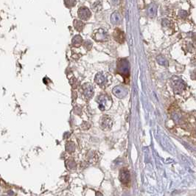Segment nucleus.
<instances>
[{
	"label": "nucleus",
	"instance_id": "nucleus-1",
	"mask_svg": "<svg viewBox=\"0 0 196 196\" xmlns=\"http://www.w3.org/2000/svg\"><path fill=\"white\" fill-rule=\"evenodd\" d=\"M97 102L99 105V109L101 111H105L109 109L112 105V100L111 97L105 94H101L98 96Z\"/></svg>",
	"mask_w": 196,
	"mask_h": 196
},
{
	"label": "nucleus",
	"instance_id": "nucleus-2",
	"mask_svg": "<svg viewBox=\"0 0 196 196\" xmlns=\"http://www.w3.org/2000/svg\"><path fill=\"white\" fill-rule=\"evenodd\" d=\"M129 63L126 59H120L117 62V71L124 78L129 77Z\"/></svg>",
	"mask_w": 196,
	"mask_h": 196
},
{
	"label": "nucleus",
	"instance_id": "nucleus-3",
	"mask_svg": "<svg viewBox=\"0 0 196 196\" xmlns=\"http://www.w3.org/2000/svg\"><path fill=\"white\" fill-rule=\"evenodd\" d=\"M100 125L103 131H109L113 125V120L110 116L103 115L100 120Z\"/></svg>",
	"mask_w": 196,
	"mask_h": 196
},
{
	"label": "nucleus",
	"instance_id": "nucleus-4",
	"mask_svg": "<svg viewBox=\"0 0 196 196\" xmlns=\"http://www.w3.org/2000/svg\"><path fill=\"white\" fill-rule=\"evenodd\" d=\"M78 15L80 19H82L83 21H87L91 17V13L89 8L86 7H81L78 9Z\"/></svg>",
	"mask_w": 196,
	"mask_h": 196
},
{
	"label": "nucleus",
	"instance_id": "nucleus-5",
	"mask_svg": "<svg viewBox=\"0 0 196 196\" xmlns=\"http://www.w3.org/2000/svg\"><path fill=\"white\" fill-rule=\"evenodd\" d=\"M94 94L93 86L90 83H85L82 86V94L87 99H90Z\"/></svg>",
	"mask_w": 196,
	"mask_h": 196
},
{
	"label": "nucleus",
	"instance_id": "nucleus-6",
	"mask_svg": "<svg viewBox=\"0 0 196 196\" xmlns=\"http://www.w3.org/2000/svg\"><path fill=\"white\" fill-rule=\"evenodd\" d=\"M93 39L97 41H105L107 40V33L102 29H98L94 32Z\"/></svg>",
	"mask_w": 196,
	"mask_h": 196
},
{
	"label": "nucleus",
	"instance_id": "nucleus-7",
	"mask_svg": "<svg viewBox=\"0 0 196 196\" xmlns=\"http://www.w3.org/2000/svg\"><path fill=\"white\" fill-rule=\"evenodd\" d=\"M113 36L114 40L117 42L120 43V44H123L125 42V33L123 31H122L119 28H116L113 31Z\"/></svg>",
	"mask_w": 196,
	"mask_h": 196
},
{
	"label": "nucleus",
	"instance_id": "nucleus-8",
	"mask_svg": "<svg viewBox=\"0 0 196 196\" xmlns=\"http://www.w3.org/2000/svg\"><path fill=\"white\" fill-rule=\"evenodd\" d=\"M130 173L126 169H122L120 172V180L123 184H128L130 182Z\"/></svg>",
	"mask_w": 196,
	"mask_h": 196
},
{
	"label": "nucleus",
	"instance_id": "nucleus-9",
	"mask_svg": "<svg viewBox=\"0 0 196 196\" xmlns=\"http://www.w3.org/2000/svg\"><path fill=\"white\" fill-rule=\"evenodd\" d=\"M113 93L114 95L117 96L119 98H122V97L126 96L128 91H127L126 89H125L123 86H116V87L113 89Z\"/></svg>",
	"mask_w": 196,
	"mask_h": 196
},
{
	"label": "nucleus",
	"instance_id": "nucleus-10",
	"mask_svg": "<svg viewBox=\"0 0 196 196\" xmlns=\"http://www.w3.org/2000/svg\"><path fill=\"white\" fill-rule=\"evenodd\" d=\"M72 44L75 47H79L83 44V39L80 35L74 36V38L72 40Z\"/></svg>",
	"mask_w": 196,
	"mask_h": 196
},
{
	"label": "nucleus",
	"instance_id": "nucleus-11",
	"mask_svg": "<svg viewBox=\"0 0 196 196\" xmlns=\"http://www.w3.org/2000/svg\"><path fill=\"white\" fill-rule=\"evenodd\" d=\"M157 13V6L155 4H151L148 8V14L150 17L153 18Z\"/></svg>",
	"mask_w": 196,
	"mask_h": 196
},
{
	"label": "nucleus",
	"instance_id": "nucleus-12",
	"mask_svg": "<svg viewBox=\"0 0 196 196\" xmlns=\"http://www.w3.org/2000/svg\"><path fill=\"white\" fill-rule=\"evenodd\" d=\"M111 21L113 24H119L121 22V16L119 14L118 12L115 11L112 13L111 16Z\"/></svg>",
	"mask_w": 196,
	"mask_h": 196
},
{
	"label": "nucleus",
	"instance_id": "nucleus-13",
	"mask_svg": "<svg viewBox=\"0 0 196 196\" xmlns=\"http://www.w3.org/2000/svg\"><path fill=\"white\" fill-rule=\"evenodd\" d=\"M95 82L96 83H97L98 85H102V83H104L105 82V78L104 76V75L102 72L97 73L95 76Z\"/></svg>",
	"mask_w": 196,
	"mask_h": 196
},
{
	"label": "nucleus",
	"instance_id": "nucleus-14",
	"mask_svg": "<svg viewBox=\"0 0 196 196\" xmlns=\"http://www.w3.org/2000/svg\"><path fill=\"white\" fill-rule=\"evenodd\" d=\"M85 24L82 21H80V20L75 19L74 21V27H75V30L79 32H81L83 30V28H84Z\"/></svg>",
	"mask_w": 196,
	"mask_h": 196
},
{
	"label": "nucleus",
	"instance_id": "nucleus-15",
	"mask_svg": "<svg viewBox=\"0 0 196 196\" xmlns=\"http://www.w3.org/2000/svg\"><path fill=\"white\" fill-rule=\"evenodd\" d=\"M66 149H67V152H69V153H73L75 151V144L73 142H67V144H66Z\"/></svg>",
	"mask_w": 196,
	"mask_h": 196
},
{
	"label": "nucleus",
	"instance_id": "nucleus-16",
	"mask_svg": "<svg viewBox=\"0 0 196 196\" xmlns=\"http://www.w3.org/2000/svg\"><path fill=\"white\" fill-rule=\"evenodd\" d=\"M64 4L67 8H73L76 5V0H64Z\"/></svg>",
	"mask_w": 196,
	"mask_h": 196
},
{
	"label": "nucleus",
	"instance_id": "nucleus-17",
	"mask_svg": "<svg viewBox=\"0 0 196 196\" xmlns=\"http://www.w3.org/2000/svg\"><path fill=\"white\" fill-rule=\"evenodd\" d=\"M83 47H85V49L86 50H91V47H92V43L90 41H84V42L83 43Z\"/></svg>",
	"mask_w": 196,
	"mask_h": 196
},
{
	"label": "nucleus",
	"instance_id": "nucleus-18",
	"mask_svg": "<svg viewBox=\"0 0 196 196\" xmlns=\"http://www.w3.org/2000/svg\"><path fill=\"white\" fill-rule=\"evenodd\" d=\"M179 16H180L181 17H182V18H184V17H186V16H187V13H186V11H184V10H181V11L179 12Z\"/></svg>",
	"mask_w": 196,
	"mask_h": 196
}]
</instances>
